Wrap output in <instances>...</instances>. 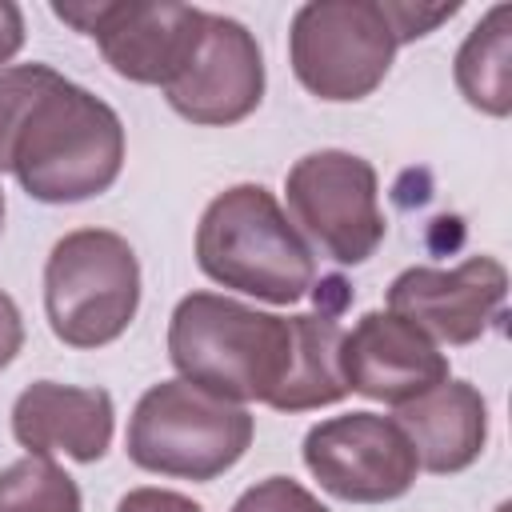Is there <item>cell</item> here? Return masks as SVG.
<instances>
[{
  "instance_id": "cell-1",
  "label": "cell",
  "mask_w": 512,
  "mask_h": 512,
  "mask_svg": "<svg viewBox=\"0 0 512 512\" xmlns=\"http://www.w3.org/2000/svg\"><path fill=\"white\" fill-rule=\"evenodd\" d=\"M124 124L112 104L48 64L0 72V172L40 204H80L116 184Z\"/></svg>"
},
{
  "instance_id": "cell-2",
  "label": "cell",
  "mask_w": 512,
  "mask_h": 512,
  "mask_svg": "<svg viewBox=\"0 0 512 512\" xmlns=\"http://www.w3.org/2000/svg\"><path fill=\"white\" fill-rule=\"evenodd\" d=\"M168 356L180 380L208 396L268 404L292 364V324L232 296L188 292L168 320Z\"/></svg>"
},
{
  "instance_id": "cell-3",
  "label": "cell",
  "mask_w": 512,
  "mask_h": 512,
  "mask_svg": "<svg viewBox=\"0 0 512 512\" xmlns=\"http://www.w3.org/2000/svg\"><path fill=\"white\" fill-rule=\"evenodd\" d=\"M196 264L208 280L268 304H296L316 284L308 240L264 184H232L204 208Z\"/></svg>"
},
{
  "instance_id": "cell-4",
  "label": "cell",
  "mask_w": 512,
  "mask_h": 512,
  "mask_svg": "<svg viewBox=\"0 0 512 512\" xmlns=\"http://www.w3.org/2000/svg\"><path fill=\"white\" fill-rule=\"evenodd\" d=\"M252 412L192 388L188 380L152 384L128 420V460L156 476L216 480L252 444Z\"/></svg>"
},
{
  "instance_id": "cell-5",
  "label": "cell",
  "mask_w": 512,
  "mask_h": 512,
  "mask_svg": "<svg viewBox=\"0 0 512 512\" xmlns=\"http://www.w3.org/2000/svg\"><path fill=\"white\" fill-rule=\"evenodd\" d=\"M140 308V260L120 232L76 228L44 264V312L68 348H104L128 332Z\"/></svg>"
},
{
  "instance_id": "cell-6",
  "label": "cell",
  "mask_w": 512,
  "mask_h": 512,
  "mask_svg": "<svg viewBox=\"0 0 512 512\" xmlns=\"http://www.w3.org/2000/svg\"><path fill=\"white\" fill-rule=\"evenodd\" d=\"M396 48L400 44L384 16V0H312L296 8L288 32L296 80L332 104L376 92Z\"/></svg>"
},
{
  "instance_id": "cell-7",
  "label": "cell",
  "mask_w": 512,
  "mask_h": 512,
  "mask_svg": "<svg viewBox=\"0 0 512 512\" xmlns=\"http://www.w3.org/2000/svg\"><path fill=\"white\" fill-rule=\"evenodd\" d=\"M56 20L92 36L108 68L132 84L168 88L204 40V8L160 0H88L52 4Z\"/></svg>"
},
{
  "instance_id": "cell-8",
  "label": "cell",
  "mask_w": 512,
  "mask_h": 512,
  "mask_svg": "<svg viewBox=\"0 0 512 512\" xmlns=\"http://www.w3.org/2000/svg\"><path fill=\"white\" fill-rule=\"evenodd\" d=\"M288 208L296 224L336 264H364L384 240L376 168L344 148H320L300 156L284 176Z\"/></svg>"
},
{
  "instance_id": "cell-9",
  "label": "cell",
  "mask_w": 512,
  "mask_h": 512,
  "mask_svg": "<svg viewBox=\"0 0 512 512\" xmlns=\"http://www.w3.org/2000/svg\"><path fill=\"white\" fill-rule=\"evenodd\" d=\"M304 468L324 492L348 504L400 500L420 472L404 428L376 412H344L312 424L304 436Z\"/></svg>"
},
{
  "instance_id": "cell-10",
  "label": "cell",
  "mask_w": 512,
  "mask_h": 512,
  "mask_svg": "<svg viewBox=\"0 0 512 512\" xmlns=\"http://www.w3.org/2000/svg\"><path fill=\"white\" fill-rule=\"evenodd\" d=\"M508 272L496 256H468L456 268H404L388 288V312L444 344L480 340L504 312Z\"/></svg>"
},
{
  "instance_id": "cell-11",
  "label": "cell",
  "mask_w": 512,
  "mask_h": 512,
  "mask_svg": "<svg viewBox=\"0 0 512 512\" xmlns=\"http://www.w3.org/2000/svg\"><path fill=\"white\" fill-rule=\"evenodd\" d=\"M176 116L204 124V128H228L252 116L264 100V56L256 36L220 12H208L204 40L192 56V64L164 88Z\"/></svg>"
},
{
  "instance_id": "cell-12",
  "label": "cell",
  "mask_w": 512,
  "mask_h": 512,
  "mask_svg": "<svg viewBox=\"0 0 512 512\" xmlns=\"http://www.w3.org/2000/svg\"><path fill=\"white\" fill-rule=\"evenodd\" d=\"M340 376L348 392L400 408L448 380V356L412 320L364 312L340 340Z\"/></svg>"
},
{
  "instance_id": "cell-13",
  "label": "cell",
  "mask_w": 512,
  "mask_h": 512,
  "mask_svg": "<svg viewBox=\"0 0 512 512\" xmlns=\"http://www.w3.org/2000/svg\"><path fill=\"white\" fill-rule=\"evenodd\" d=\"M112 428L116 412L104 388L36 380L12 404V436L28 456L64 452L80 464H96L112 444Z\"/></svg>"
},
{
  "instance_id": "cell-14",
  "label": "cell",
  "mask_w": 512,
  "mask_h": 512,
  "mask_svg": "<svg viewBox=\"0 0 512 512\" xmlns=\"http://www.w3.org/2000/svg\"><path fill=\"white\" fill-rule=\"evenodd\" d=\"M396 424L404 428L424 472L452 476L480 460L488 440V404L468 380H444L432 392L400 404Z\"/></svg>"
},
{
  "instance_id": "cell-15",
  "label": "cell",
  "mask_w": 512,
  "mask_h": 512,
  "mask_svg": "<svg viewBox=\"0 0 512 512\" xmlns=\"http://www.w3.org/2000/svg\"><path fill=\"white\" fill-rule=\"evenodd\" d=\"M292 324V364L268 408L276 412H308L324 408L348 396V384L340 376V340L344 328L328 312H304L288 316Z\"/></svg>"
},
{
  "instance_id": "cell-16",
  "label": "cell",
  "mask_w": 512,
  "mask_h": 512,
  "mask_svg": "<svg viewBox=\"0 0 512 512\" xmlns=\"http://www.w3.org/2000/svg\"><path fill=\"white\" fill-rule=\"evenodd\" d=\"M456 88L484 116L512 112V4H492L456 52Z\"/></svg>"
},
{
  "instance_id": "cell-17",
  "label": "cell",
  "mask_w": 512,
  "mask_h": 512,
  "mask_svg": "<svg viewBox=\"0 0 512 512\" xmlns=\"http://www.w3.org/2000/svg\"><path fill=\"white\" fill-rule=\"evenodd\" d=\"M0 512H80V488L52 456H24L0 468Z\"/></svg>"
},
{
  "instance_id": "cell-18",
  "label": "cell",
  "mask_w": 512,
  "mask_h": 512,
  "mask_svg": "<svg viewBox=\"0 0 512 512\" xmlns=\"http://www.w3.org/2000/svg\"><path fill=\"white\" fill-rule=\"evenodd\" d=\"M232 512H328V508L304 484H296L288 476H268V480L252 484L248 492H240Z\"/></svg>"
},
{
  "instance_id": "cell-19",
  "label": "cell",
  "mask_w": 512,
  "mask_h": 512,
  "mask_svg": "<svg viewBox=\"0 0 512 512\" xmlns=\"http://www.w3.org/2000/svg\"><path fill=\"white\" fill-rule=\"evenodd\" d=\"M460 12V0L452 4H412V0H384V16L396 32V44H412L428 32H436L444 20Z\"/></svg>"
},
{
  "instance_id": "cell-20",
  "label": "cell",
  "mask_w": 512,
  "mask_h": 512,
  "mask_svg": "<svg viewBox=\"0 0 512 512\" xmlns=\"http://www.w3.org/2000/svg\"><path fill=\"white\" fill-rule=\"evenodd\" d=\"M116 512H204V508L192 496L172 488H132L120 496Z\"/></svg>"
},
{
  "instance_id": "cell-21",
  "label": "cell",
  "mask_w": 512,
  "mask_h": 512,
  "mask_svg": "<svg viewBox=\"0 0 512 512\" xmlns=\"http://www.w3.org/2000/svg\"><path fill=\"white\" fill-rule=\"evenodd\" d=\"M20 344H24V320H20V308H16V300L0 288V372L16 360Z\"/></svg>"
},
{
  "instance_id": "cell-22",
  "label": "cell",
  "mask_w": 512,
  "mask_h": 512,
  "mask_svg": "<svg viewBox=\"0 0 512 512\" xmlns=\"http://www.w3.org/2000/svg\"><path fill=\"white\" fill-rule=\"evenodd\" d=\"M24 48V12L12 0H0V72Z\"/></svg>"
},
{
  "instance_id": "cell-23",
  "label": "cell",
  "mask_w": 512,
  "mask_h": 512,
  "mask_svg": "<svg viewBox=\"0 0 512 512\" xmlns=\"http://www.w3.org/2000/svg\"><path fill=\"white\" fill-rule=\"evenodd\" d=\"M0 228H4V188H0Z\"/></svg>"
}]
</instances>
